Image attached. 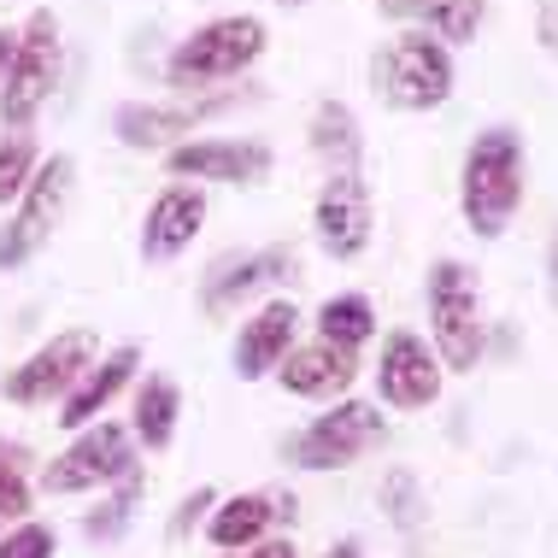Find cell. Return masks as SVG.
Here are the masks:
<instances>
[{
	"instance_id": "1",
	"label": "cell",
	"mask_w": 558,
	"mask_h": 558,
	"mask_svg": "<svg viewBox=\"0 0 558 558\" xmlns=\"http://www.w3.org/2000/svg\"><path fill=\"white\" fill-rule=\"evenodd\" d=\"M523 194H530V147H523V130L488 124L464 147V171H459V213L471 223V235L500 241L511 230V218L523 213Z\"/></svg>"
},
{
	"instance_id": "2",
	"label": "cell",
	"mask_w": 558,
	"mask_h": 558,
	"mask_svg": "<svg viewBox=\"0 0 558 558\" xmlns=\"http://www.w3.org/2000/svg\"><path fill=\"white\" fill-rule=\"evenodd\" d=\"M270 29L253 12H223V19L194 24L171 53H165V88L177 95H213V88L247 77L253 65L265 59Z\"/></svg>"
},
{
	"instance_id": "3",
	"label": "cell",
	"mask_w": 558,
	"mask_h": 558,
	"mask_svg": "<svg viewBox=\"0 0 558 558\" xmlns=\"http://www.w3.org/2000/svg\"><path fill=\"white\" fill-rule=\"evenodd\" d=\"M452 48L429 36V29H400L371 53V95L388 112H435L452 100Z\"/></svg>"
},
{
	"instance_id": "4",
	"label": "cell",
	"mask_w": 558,
	"mask_h": 558,
	"mask_svg": "<svg viewBox=\"0 0 558 558\" xmlns=\"http://www.w3.org/2000/svg\"><path fill=\"white\" fill-rule=\"evenodd\" d=\"M424 306H429V347L441 359V371H476L482 347H488L476 270L464 259H435L424 277Z\"/></svg>"
},
{
	"instance_id": "5",
	"label": "cell",
	"mask_w": 558,
	"mask_h": 558,
	"mask_svg": "<svg viewBox=\"0 0 558 558\" xmlns=\"http://www.w3.org/2000/svg\"><path fill=\"white\" fill-rule=\"evenodd\" d=\"M388 441V417L371 400H329V412H318L306 429H294L282 441V459L294 471H347L365 452Z\"/></svg>"
},
{
	"instance_id": "6",
	"label": "cell",
	"mask_w": 558,
	"mask_h": 558,
	"mask_svg": "<svg viewBox=\"0 0 558 558\" xmlns=\"http://www.w3.org/2000/svg\"><path fill=\"white\" fill-rule=\"evenodd\" d=\"M77 194V159L71 154H48L29 177V189L19 194L12 218L0 223V270H19L29 265L41 247L53 241V230L65 223V206Z\"/></svg>"
},
{
	"instance_id": "7",
	"label": "cell",
	"mask_w": 558,
	"mask_h": 558,
	"mask_svg": "<svg viewBox=\"0 0 558 558\" xmlns=\"http://www.w3.org/2000/svg\"><path fill=\"white\" fill-rule=\"evenodd\" d=\"M59 71H65V41H59V19L53 7H36L19 24V59H12V77L0 88V124L7 130H29L41 118V107L53 100Z\"/></svg>"
},
{
	"instance_id": "8",
	"label": "cell",
	"mask_w": 558,
	"mask_h": 558,
	"mask_svg": "<svg viewBox=\"0 0 558 558\" xmlns=\"http://www.w3.org/2000/svg\"><path fill=\"white\" fill-rule=\"evenodd\" d=\"M130 471H142V464H135V435L124 424H112V417H95L88 429L71 435L65 452H53V464H41L36 488L48 494V500H65V494L112 488V482H124Z\"/></svg>"
},
{
	"instance_id": "9",
	"label": "cell",
	"mask_w": 558,
	"mask_h": 558,
	"mask_svg": "<svg viewBox=\"0 0 558 558\" xmlns=\"http://www.w3.org/2000/svg\"><path fill=\"white\" fill-rule=\"evenodd\" d=\"M241 107V95H177V100H124L112 112V135L130 154H171V147L194 142V130L230 118Z\"/></svg>"
},
{
	"instance_id": "10",
	"label": "cell",
	"mask_w": 558,
	"mask_h": 558,
	"mask_svg": "<svg viewBox=\"0 0 558 558\" xmlns=\"http://www.w3.org/2000/svg\"><path fill=\"white\" fill-rule=\"evenodd\" d=\"M312 235L336 265H353L371 253L376 235V194L365 183V171H329L318 201H312Z\"/></svg>"
},
{
	"instance_id": "11",
	"label": "cell",
	"mask_w": 558,
	"mask_h": 558,
	"mask_svg": "<svg viewBox=\"0 0 558 558\" xmlns=\"http://www.w3.org/2000/svg\"><path fill=\"white\" fill-rule=\"evenodd\" d=\"M95 359H100V336H95V329H59V336L41 341L19 371H7L0 395H7L12 405H53V400L71 395V383H77Z\"/></svg>"
},
{
	"instance_id": "12",
	"label": "cell",
	"mask_w": 558,
	"mask_h": 558,
	"mask_svg": "<svg viewBox=\"0 0 558 558\" xmlns=\"http://www.w3.org/2000/svg\"><path fill=\"white\" fill-rule=\"evenodd\" d=\"M294 270H300V253L282 247V241L277 247H259V253H230V259H218L201 277V312L206 318H235L247 300L277 294Z\"/></svg>"
},
{
	"instance_id": "13",
	"label": "cell",
	"mask_w": 558,
	"mask_h": 558,
	"mask_svg": "<svg viewBox=\"0 0 558 558\" xmlns=\"http://www.w3.org/2000/svg\"><path fill=\"white\" fill-rule=\"evenodd\" d=\"M277 154H270L265 142H253V135H194V142L171 147L165 154V171L177 177V183H265Z\"/></svg>"
},
{
	"instance_id": "14",
	"label": "cell",
	"mask_w": 558,
	"mask_h": 558,
	"mask_svg": "<svg viewBox=\"0 0 558 558\" xmlns=\"http://www.w3.org/2000/svg\"><path fill=\"white\" fill-rule=\"evenodd\" d=\"M376 400L395 405V412H424V405L441 400V359H435V347L424 336H412V329H395V336H383V353H376Z\"/></svg>"
},
{
	"instance_id": "15",
	"label": "cell",
	"mask_w": 558,
	"mask_h": 558,
	"mask_svg": "<svg viewBox=\"0 0 558 558\" xmlns=\"http://www.w3.org/2000/svg\"><path fill=\"white\" fill-rule=\"evenodd\" d=\"M300 341V306L289 294H270L265 306H253L235 329V376L241 383H259V376H277V365L289 359V347Z\"/></svg>"
},
{
	"instance_id": "16",
	"label": "cell",
	"mask_w": 558,
	"mask_h": 558,
	"mask_svg": "<svg viewBox=\"0 0 558 558\" xmlns=\"http://www.w3.org/2000/svg\"><path fill=\"white\" fill-rule=\"evenodd\" d=\"M206 223V189L201 183H165L154 201H147L142 218V259L147 265H171L194 247Z\"/></svg>"
},
{
	"instance_id": "17",
	"label": "cell",
	"mask_w": 558,
	"mask_h": 558,
	"mask_svg": "<svg viewBox=\"0 0 558 558\" xmlns=\"http://www.w3.org/2000/svg\"><path fill=\"white\" fill-rule=\"evenodd\" d=\"M277 523H294V494H265V488L230 494V500H218L206 511V541L218 553H247L259 541H270Z\"/></svg>"
},
{
	"instance_id": "18",
	"label": "cell",
	"mask_w": 558,
	"mask_h": 558,
	"mask_svg": "<svg viewBox=\"0 0 558 558\" xmlns=\"http://www.w3.org/2000/svg\"><path fill=\"white\" fill-rule=\"evenodd\" d=\"M353 376H359V353H353V347L324 341V336L294 341L289 359L277 365V383L289 388L294 400H347Z\"/></svg>"
},
{
	"instance_id": "19",
	"label": "cell",
	"mask_w": 558,
	"mask_h": 558,
	"mask_svg": "<svg viewBox=\"0 0 558 558\" xmlns=\"http://www.w3.org/2000/svg\"><path fill=\"white\" fill-rule=\"evenodd\" d=\"M135 371H142V347H135V341L112 347V353H100L95 365H88L77 383H71V395L59 400V417H53V424L77 435V429L95 424V417H107V405L135 383Z\"/></svg>"
},
{
	"instance_id": "20",
	"label": "cell",
	"mask_w": 558,
	"mask_h": 558,
	"mask_svg": "<svg viewBox=\"0 0 558 558\" xmlns=\"http://www.w3.org/2000/svg\"><path fill=\"white\" fill-rule=\"evenodd\" d=\"M135 447H147V452H165L177 441V417H183V395H177V383L171 376H142L135 383Z\"/></svg>"
},
{
	"instance_id": "21",
	"label": "cell",
	"mask_w": 558,
	"mask_h": 558,
	"mask_svg": "<svg viewBox=\"0 0 558 558\" xmlns=\"http://www.w3.org/2000/svg\"><path fill=\"white\" fill-rule=\"evenodd\" d=\"M306 142L329 171H359V154H365V135H359V118L347 100H318V107H312Z\"/></svg>"
},
{
	"instance_id": "22",
	"label": "cell",
	"mask_w": 558,
	"mask_h": 558,
	"mask_svg": "<svg viewBox=\"0 0 558 558\" xmlns=\"http://www.w3.org/2000/svg\"><path fill=\"white\" fill-rule=\"evenodd\" d=\"M312 324H318L324 341L353 347V353H359V347L376 336V306H371V294H329Z\"/></svg>"
},
{
	"instance_id": "23",
	"label": "cell",
	"mask_w": 558,
	"mask_h": 558,
	"mask_svg": "<svg viewBox=\"0 0 558 558\" xmlns=\"http://www.w3.org/2000/svg\"><path fill=\"white\" fill-rule=\"evenodd\" d=\"M135 506H142V471H130L124 482H112V494L83 518V535L107 547V541H118V535H124L130 523H135Z\"/></svg>"
},
{
	"instance_id": "24",
	"label": "cell",
	"mask_w": 558,
	"mask_h": 558,
	"mask_svg": "<svg viewBox=\"0 0 558 558\" xmlns=\"http://www.w3.org/2000/svg\"><path fill=\"white\" fill-rule=\"evenodd\" d=\"M41 165V147L29 130H0V206H19V194L29 189Z\"/></svg>"
},
{
	"instance_id": "25",
	"label": "cell",
	"mask_w": 558,
	"mask_h": 558,
	"mask_svg": "<svg viewBox=\"0 0 558 558\" xmlns=\"http://www.w3.org/2000/svg\"><path fill=\"white\" fill-rule=\"evenodd\" d=\"M482 19H488V0H429L417 24H424L441 48H459V41H471L482 29Z\"/></svg>"
},
{
	"instance_id": "26",
	"label": "cell",
	"mask_w": 558,
	"mask_h": 558,
	"mask_svg": "<svg viewBox=\"0 0 558 558\" xmlns=\"http://www.w3.org/2000/svg\"><path fill=\"white\" fill-rule=\"evenodd\" d=\"M383 511L395 518V530H405V535L424 523V494H417V476L412 471H388L383 476Z\"/></svg>"
},
{
	"instance_id": "27",
	"label": "cell",
	"mask_w": 558,
	"mask_h": 558,
	"mask_svg": "<svg viewBox=\"0 0 558 558\" xmlns=\"http://www.w3.org/2000/svg\"><path fill=\"white\" fill-rule=\"evenodd\" d=\"M59 553V535L48 523H12V530H0V558H53Z\"/></svg>"
},
{
	"instance_id": "28",
	"label": "cell",
	"mask_w": 558,
	"mask_h": 558,
	"mask_svg": "<svg viewBox=\"0 0 558 558\" xmlns=\"http://www.w3.org/2000/svg\"><path fill=\"white\" fill-rule=\"evenodd\" d=\"M24 511H29V476H24V464H0V530L24 523Z\"/></svg>"
},
{
	"instance_id": "29",
	"label": "cell",
	"mask_w": 558,
	"mask_h": 558,
	"mask_svg": "<svg viewBox=\"0 0 558 558\" xmlns=\"http://www.w3.org/2000/svg\"><path fill=\"white\" fill-rule=\"evenodd\" d=\"M213 506H218L213 488H194L189 500L177 506V518H171V541H189V530H194V523H206V511H213Z\"/></svg>"
},
{
	"instance_id": "30",
	"label": "cell",
	"mask_w": 558,
	"mask_h": 558,
	"mask_svg": "<svg viewBox=\"0 0 558 558\" xmlns=\"http://www.w3.org/2000/svg\"><path fill=\"white\" fill-rule=\"evenodd\" d=\"M535 41L558 59V0H535Z\"/></svg>"
},
{
	"instance_id": "31",
	"label": "cell",
	"mask_w": 558,
	"mask_h": 558,
	"mask_svg": "<svg viewBox=\"0 0 558 558\" xmlns=\"http://www.w3.org/2000/svg\"><path fill=\"white\" fill-rule=\"evenodd\" d=\"M424 7H429V0H376V12L395 19V24H417V19H424Z\"/></svg>"
},
{
	"instance_id": "32",
	"label": "cell",
	"mask_w": 558,
	"mask_h": 558,
	"mask_svg": "<svg viewBox=\"0 0 558 558\" xmlns=\"http://www.w3.org/2000/svg\"><path fill=\"white\" fill-rule=\"evenodd\" d=\"M12 59H19V24H0V88L12 77Z\"/></svg>"
},
{
	"instance_id": "33",
	"label": "cell",
	"mask_w": 558,
	"mask_h": 558,
	"mask_svg": "<svg viewBox=\"0 0 558 558\" xmlns=\"http://www.w3.org/2000/svg\"><path fill=\"white\" fill-rule=\"evenodd\" d=\"M235 558H300V553H294V541L270 535V541H259V547H247V553H235Z\"/></svg>"
},
{
	"instance_id": "34",
	"label": "cell",
	"mask_w": 558,
	"mask_h": 558,
	"mask_svg": "<svg viewBox=\"0 0 558 558\" xmlns=\"http://www.w3.org/2000/svg\"><path fill=\"white\" fill-rule=\"evenodd\" d=\"M547 294H553V306H558V235H553V247H547Z\"/></svg>"
},
{
	"instance_id": "35",
	"label": "cell",
	"mask_w": 558,
	"mask_h": 558,
	"mask_svg": "<svg viewBox=\"0 0 558 558\" xmlns=\"http://www.w3.org/2000/svg\"><path fill=\"white\" fill-rule=\"evenodd\" d=\"M0 464H29V452H24V441H0Z\"/></svg>"
},
{
	"instance_id": "36",
	"label": "cell",
	"mask_w": 558,
	"mask_h": 558,
	"mask_svg": "<svg viewBox=\"0 0 558 558\" xmlns=\"http://www.w3.org/2000/svg\"><path fill=\"white\" fill-rule=\"evenodd\" d=\"M324 558H365V547H359V541H336V547H329Z\"/></svg>"
},
{
	"instance_id": "37",
	"label": "cell",
	"mask_w": 558,
	"mask_h": 558,
	"mask_svg": "<svg viewBox=\"0 0 558 558\" xmlns=\"http://www.w3.org/2000/svg\"><path fill=\"white\" fill-rule=\"evenodd\" d=\"M277 7H312V0H277Z\"/></svg>"
}]
</instances>
